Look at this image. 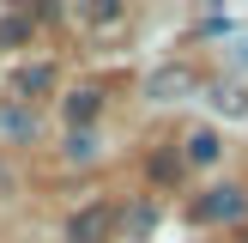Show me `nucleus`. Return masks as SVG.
<instances>
[{
  "instance_id": "obj_6",
  "label": "nucleus",
  "mask_w": 248,
  "mask_h": 243,
  "mask_svg": "<svg viewBox=\"0 0 248 243\" xmlns=\"http://www.w3.org/2000/svg\"><path fill=\"white\" fill-rule=\"evenodd\" d=\"M188 85H194V73H188V67H176V73H157V79H152V91L164 97V91H188Z\"/></svg>"
},
{
  "instance_id": "obj_9",
  "label": "nucleus",
  "mask_w": 248,
  "mask_h": 243,
  "mask_svg": "<svg viewBox=\"0 0 248 243\" xmlns=\"http://www.w3.org/2000/svg\"><path fill=\"white\" fill-rule=\"evenodd\" d=\"M218 109H230V116H242L248 104H242V91H218Z\"/></svg>"
},
{
  "instance_id": "obj_4",
  "label": "nucleus",
  "mask_w": 248,
  "mask_h": 243,
  "mask_svg": "<svg viewBox=\"0 0 248 243\" xmlns=\"http://www.w3.org/2000/svg\"><path fill=\"white\" fill-rule=\"evenodd\" d=\"M212 158H218V134L212 128H194L188 134V164H212Z\"/></svg>"
},
{
  "instance_id": "obj_5",
  "label": "nucleus",
  "mask_w": 248,
  "mask_h": 243,
  "mask_svg": "<svg viewBox=\"0 0 248 243\" xmlns=\"http://www.w3.org/2000/svg\"><path fill=\"white\" fill-rule=\"evenodd\" d=\"M24 36H31V12H6V18H0V43H6V49H18Z\"/></svg>"
},
{
  "instance_id": "obj_1",
  "label": "nucleus",
  "mask_w": 248,
  "mask_h": 243,
  "mask_svg": "<svg viewBox=\"0 0 248 243\" xmlns=\"http://www.w3.org/2000/svg\"><path fill=\"white\" fill-rule=\"evenodd\" d=\"M109 231H115V207L91 201V207H79V213H73L67 237H73V243H109Z\"/></svg>"
},
{
  "instance_id": "obj_3",
  "label": "nucleus",
  "mask_w": 248,
  "mask_h": 243,
  "mask_svg": "<svg viewBox=\"0 0 248 243\" xmlns=\"http://www.w3.org/2000/svg\"><path fill=\"white\" fill-rule=\"evenodd\" d=\"M61 109H67V122H73V134H85V122H91L97 109H103V97H97L91 85H85V91H73V97H67V104H61Z\"/></svg>"
},
{
  "instance_id": "obj_7",
  "label": "nucleus",
  "mask_w": 248,
  "mask_h": 243,
  "mask_svg": "<svg viewBox=\"0 0 248 243\" xmlns=\"http://www.w3.org/2000/svg\"><path fill=\"white\" fill-rule=\"evenodd\" d=\"M48 85H55L48 67H24V73H18V91H24V97H31V91H48Z\"/></svg>"
},
{
  "instance_id": "obj_2",
  "label": "nucleus",
  "mask_w": 248,
  "mask_h": 243,
  "mask_svg": "<svg viewBox=\"0 0 248 243\" xmlns=\"http://www.w3.org/2000/svg\"><path fill=\"white\" fill-rule=\"evenodd\" d=\"M242 207H248V194L236 189V182H224V189H212L200 207H194V219H212L218 225V219H242Z\"/></svg>"
},
{
  "instance_id": "obj_8",
  "label": "nucleus",
  "mask_w": 248,
  "mask_h": 243,
  "mask_svg": "<svg viewBox=\"0 0 248 243\" xmlns=\"http://www.w3.org/2000/svg\"><path fill=\"white\" fill-rule=\"evenodd\" d=\"M91 152H97L91 134H73V140H67V158H91Z\"/></svg>"
}]
</instances>
